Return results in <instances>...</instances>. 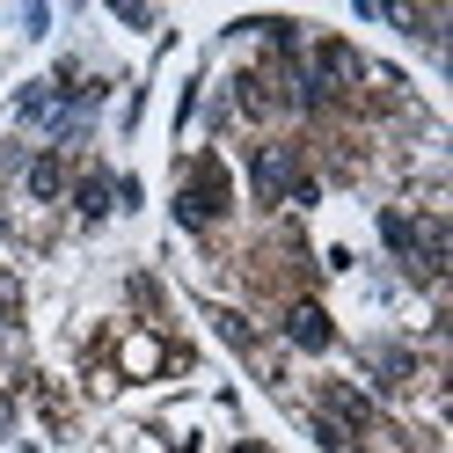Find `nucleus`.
I'll return each instance as SVG.
<instances>
[{"mask_svg": "<svg viewBox=\"0 0 453 453\" xmlns=\"http://www.w3.org/2000/svg\"><path fill=\"white\" fill-rule=\"evenodd\" d=\"M103 205H110V190H103V183H81V212H88V219H96Z\"/></svg>", "mask_w": 453, "mask_h": 453, "instance_id": "obj_3", "label": "nucleus"}, {"mask_svg": "<svg viewBox=\"0 0 453 453\" xmlns=\"http://www.w3.org/2000/svg\"><path fill=\"white\" fill-rule=\"evenodd\" d=\"M293 336H300L307 351H322V344H329V315H315V307H300V315H293Z\"/></svg>", "mask_w": 453, "mask_h": 453, "instance_id": "obj_2", "label": "nucleus"}, {"mask_svg": "<svg viewBox=\"0 0 453 453\" xmlns=\"http://www.w3.org/2000/svg\"><path fill=\"white\" fill-rule=\"evenodd\" d=\"M219 205H226V176H219V168H205V176L183 190V219H190V226H205Z\"/></svg>", "mask_w": 453, "mask_h": 453, "instance_id": "obj_1", "label": "nucleus"}]
</instances>
